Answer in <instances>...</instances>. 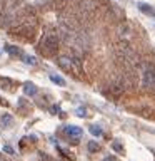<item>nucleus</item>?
Wrapping results in <instances>:
<instances>
[{"instance_id": "nucleus-9", "label": "nucleus", "mask_w": 155, "mask_h": 161, "mask_svg": "<svg viewBox=\"0 0 155 161\" xmlns=\"http://www.w3.org/2000/svg\"><path fill=\"white\" fill-rule=\"evenodd\" d=\"M22 59H23L25 64H30V65H35V64H37V59H35L33 55H22Z\"/></svg>"}, {"instance_id": "nucleus-1", "label": "nucleus", "mask_w": 155, "mask_h": 161, "mask_svg": "<svg viewBox=\"0 0 155 161\" xmlns=\"http://www.w3.org/2000/svg\"><path fill=\"white\" fill-rule=\"evenodd\" d=\"M42 49L47 54H55L58 49V39L53 37V35H47V37L42 40Z\"/></svg>"}, {"instance_id": "nucleus-2", "label": "nucleus", "mask_w": 155, "mask_h": 161, "mask_svg": "<svg viewBox=\"0 0 155 161\" xmlns=\"http://www.w3.org/2000/svg\"><path fill=\"white\" fill-rule=\"evenodd\" d=\"M58 64L62 65L63 69H75V70H78L80 69V62L77 59H73V57H68V55H62V57H58Z\"/></svg>"}, {"instance_id": "nucleus-11", "label": "nucleus", "mask_w": 155, "mask_h": 161, "mask_svg": "<svg viewBox=\"0 0 155 161\" xmlns=\"http://www.w3.org/2000/svg\"><path fill=\"white\" fill-rule=\"evenodd\" d=\"M5 50H7L10 55H17V54H20V49H18V47H13V45H7V47H5Z\"/></svg>"}, {"instance_id": "nucleus-10", "label": "nucleus", "mask_w": 155, "mask_h": 161, "mask_svg": "<svg viewBox=\"0 0 155 161\" xmlns=\"http://www.w3.org/2000/svg\"><path fill=\"white\" fill-rule=\"evenodd\" d=\"M88 131H90L93 136H102V128H100V126H90Z\"/></svg>"}, {"instance_id": "nucleus-5", "label": "nucleus", "mask_w": 155, "mask_h": 161, "mask_svg": "<svg viewBox=\"0 0 155 161\" xmlns=\"http://www.w3.org/2000/svg\"><path fill=\"white\" fill-rule=\"evenodd\" d=\"M37 86H35L33 82H25L23 84V92H25V96H35L37 94Z\"/></svg>"}, {"instance_id": "nucleus-15", "label": "nucleus", "mask_w": 155, "mask_h": 161, "mask_svg": "<svg viewBox=\"0 0 155 161\" xmlns=\"http://www.w3.org/2000/svg\"><path fill=\"white\" fill-rule=\"evenodd\" d=\"M3 151H5V153H8V154H13V149L10 148V146H3Z\"/></svg>"}, {"instance_id": "nucleus-13", "label": "nucleus", "mask_w": 155, "mask_h": 161, "mask_svg": "<svg viewBox=\"0 0 155 161\" xmlns=\"http://www.w3.org/2000/svg\"><path fill=\"white\" fill-rule=\"evenodd\" d=\"M112 148L117 151V153H123V146H122V143H120V141H113V143H112Z\"/></svg>"}, {"instance_id": "nucleus-16", "label": "nucleus", "mask_w": 155, "mask_h": 161, "mask_svg": "<svg viewBox=\"0 0 155 161\" xmlns=\"http://www.w3.org/2000/svg\"><path fill=\"white\" fill-rule=\"evenodd\" d=\"M103 161H117V159H115V158H113V156H107V158H105Z\"/></svg>"}, {"instance_id": "nucleus-6", "label": "nucleus", "mask_w": 155, "mask_h": 161, "mask_svg": "<svg viewBox=\"0 0 155 161\" xmlns=\"http://www.w3.org/2000/svg\"><path fill=\"white\" fill-rule=\"evenodd\" d=\"M50 80H52L53 84H57V86H60V87H65V79L62 77V75H57V74H50Z\"/></svg>"}, {"instance_id": "nucleus-3", "label": "nucleus", "mask_w": 155, "mask_h": 161, "mask_svg": "<svg viewBox=\"0 0 155 161\" xmlns=\"http://www.w3.org/2000/svg\"><path fill=\"white\" fill-rule=\"evenodd\" d=\"M143 86L145 87H155V72L147 69L143 72Z\"/></svg>"}, {"instance_id": "nucleus-8", "label": "nucleus", "mask_w": 155, "mask_h": 161, "mask_svg": "<svg viewBox=\"0 0 155 161\" xmlns=\"http://www.w3.org/2000/svg\"><path fill=\"white\" fill-rule=\"evenodd\" d=\"M87 148H88V151H90V153H97V151L100 149V146H98V143H97V141H90V143L87 144Z\"/></svg>"}, {"instance_id": "nucleus-4", "label": "nucleus", "mask_w": 155, "mask_h": 161, "mask_svg": "<svg viewBox=\"0 0 155 161\" xmlns=\"http://www.w3.org/2000/svg\"><path fill=\"white\" fill-rule=\"evenodd\" d=\"M65 134L70 136V138H75V139H78L80 136H82V129L78 128V126H65Z\"/></svg>"}, {"instance_id": "nucleus-7", "label": "nucleus", "mask_w": 155, "mask_h": 161, "mask_svg": "<svg viewBox=\"0 0 155 161\" xmlns=\"http://www.w3.org/2000/svg\"><path fill=\"white\" fill-rule=\"evenodd\" d=\"M138 8L142 10V12H145L147 15H150V17H155V10L150 7V5H145V3H140L138 5Z\"/></svg>"}, {"instance_id": "nucleus-12", "label": "nucleus", "mask_w": 155, "mask_h": 161, "mask_svg": "<svg viewBox=\"0 0 155 161\" xmlns=\"http://www.w3.org/2000/svg\"><path fill=\"white\" fill-rule=\"evenodd\" d=\"M10 124H12V116H10V114L2 116V126H5V128H7V126H10Z\"/></svg>"}, {"instance_id": "nucleus-14", "label": "nucleus", "mask_w": 155, "mask_h": 161, "mask_svg": "<svg viewBox=\"0 0 155 161\" xmlns=\"http://www.w3.org/2000/svg\"><path fill=\"white\" fill-rule=\"evenodd\" d=\"M77 114L80 116V118H85V116H87V111H85V108H78L77 109Z\"/></svg>"}]
</instances>
